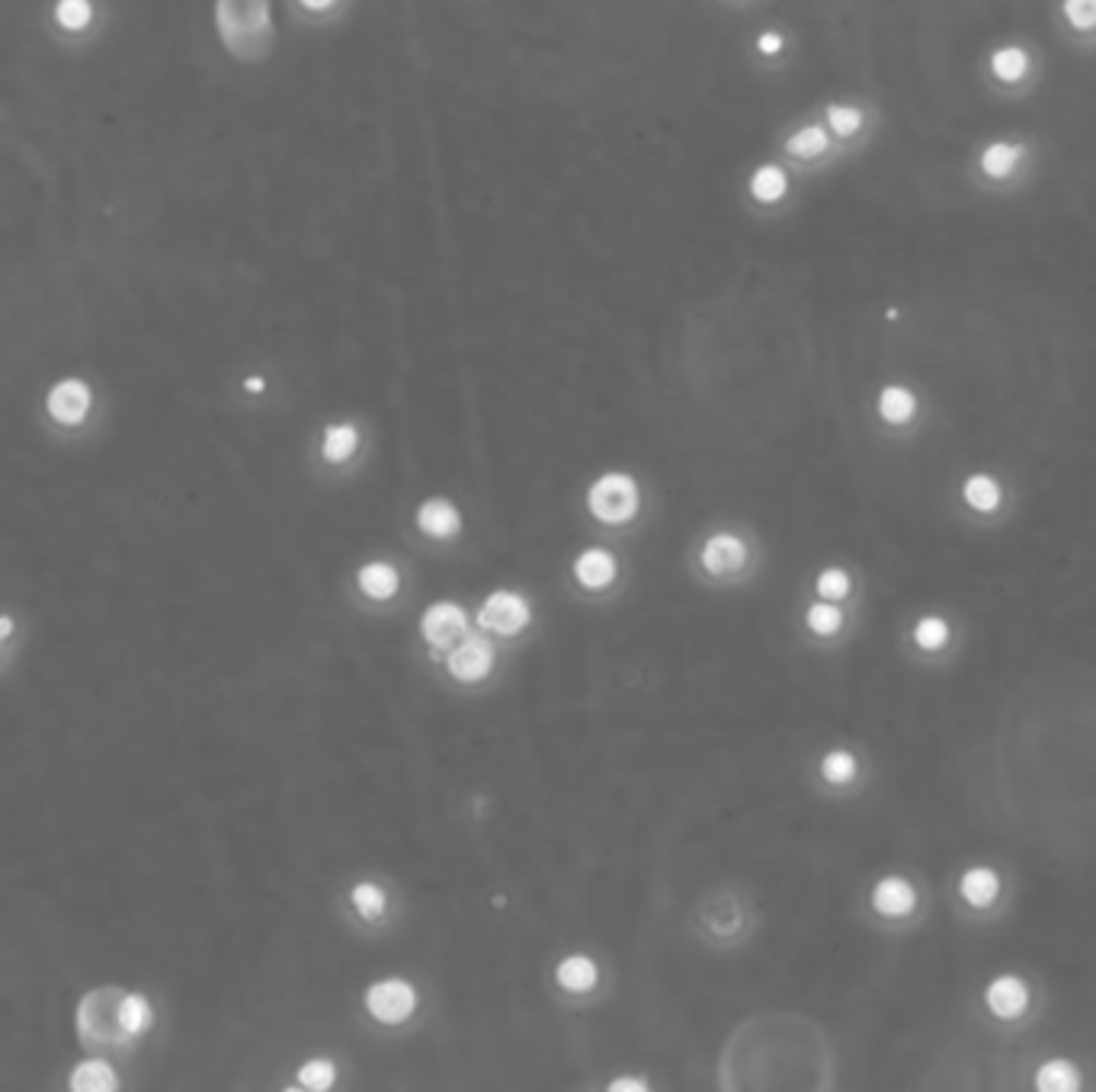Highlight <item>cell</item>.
<instances>
[{
	"mask_svg": "<svg viewBox=\"0 0 1096 1092\" xmlns=\"http://www.w3.org/2000/svg\"><path fill=\"white\" fill-rule=\"evenodd\" d=\"M10 631H13V618L0 616V641H7V638H10Z\"/></svg>",
	"mask_w": 1096,
	"mask_h": 1092,
	"instance_id": "obj_40",
	"label": "cell"
},
{
	"mask_svg": "<svg viewBox=\"0 0 1096 1092\" xmlns=\"http://www.w3.org/2000/svg\"><path fill=\"white\" fill-rule=\"evenodd\" d=\"M91 411V388L81 379H64L58 381L48 391V414L51 420L64 424V427H78Z\"/></svg>",
	"mask_w": 1096,
	"mask_h": 1092,
	"instance_id": "obj_10",
	"label": "cell"
},
{
	"mask_svg": "<svg viewBox=\"0 0 1096 1092\" xmlns=\"http://www.w3.org/2000/svg\"><path fill=\"white\" fill-rule=\"evenodd\" d=\"M491 666H494V651L484 638H462L449 651V673L462 682H475L481 676H487Z\"/></svg>",
	"mask_w": 1096,
	"mask_h": 1092,
	"instance_id": "obj_11",
	"label": "cell"
},
{
	"mask_svg": "<svg viewBox=\"0 0 1096 1092\" xmlns=\"http://www.w3.org/2000/svg\"><path fill=\"white\" fill-rule=\"evenodd\" d=\"M962 494H965V500L975 507V510H981V513H988V510H994L998 503H1001V484L994 480V477H988V475H971L968 480H965V487H962Z\"/></svg>",
	"mask_w": 1096,
	"mask_h": 1092,
	"instance_id": "obj_25",
	"label": "cell"
},
{
	"mask_svg": "<svg viewBox=\"0 0 1096 1092\" xmlns=\"http://www.w3.org/2000/svg\"><path fill=\"white\" fill-rule=\"evenodd\" d=\"M356 0H288V13L305 29H328L350 16Z\"/></svg>",
	"mask_w": 1096,
	"mask_h": 1092,
	"instance_id": "obj_12",
	"label": "cell"
},
{
	"mask_svg": "<svg viewBox=\"0 0 1096 1092\" xmlns=\"http://www.w3.org/2000/svg\"><path fill=\"white\" fill-rule=\"evenodd\" d=\"M366 1009L381 1025H401L417 1009V990L401 977H385L366 990Z\"/></svg>",
	"mask_w": 1096,
	"mask_h": 1092,
	"instance_id": "obj_6",
	"label": "cell"
},
{
	"mask_svg": "<svg viewBox=\"0 0 1096 1092\" xmlns=\"http://www.w3.org/2000/svg\"><path fill=\"white\" fill-rule=\"evenodd\" d=\"M1064 16L1074 29H1094L1096 0H1064Z\"/></svg>",
	"mask_w": 1096,
	"mask_h": 1092,
	"instance_id": "obj_36",
	"label": "cell"
},
{
	"mask_svg": "<svg viewBox=\"0 0 1096 1092\" xmlns=\"http://www.w3.org/2000/svg\"><path fill=\"white\" fill-rule=\"evenodd\" d=\"M244 391H247V394H263V391H267V379H263V376H247V379H244Z\"/></svg>",
	"mask_w": 1096,
	"mask_h": 1092,
	"instance_id": "obj_39",
	"label": "cell"
},
{
	"mask_svg": "<svg viewBox=\"0 0 1096 1092\" xmlns=\"http://www.w3.org/2000/svg\"><path fill=\"white\" fill-rule=\"evenodd\" d=\"M587 507L600 523H628L638 513V484L632 475L610 472L587 490Z\"/></svg>",
	"mask_w": 1096,
	"mask_h": 1092,
	"instance_id": "obj_5",
	"label": "cell"
},
{
	"mask_svg": "<svg viewBox=\"0 0 1096 1092\" xmlns=\"http://www.w3.org/2000/svg\"><path fill=\"white\" fill-rule=\"evenodd\" d=\"M817 593L824 596V600H844L847 593H850V573L844 568H824L821 573H817Z\"/></svg>",
	"mask_w": 1096,
	"mask_h": 1092,
	"instance_id": "obj_33",
	"label": "cell"
},
{
	"mask_svg": "<svg viewBox=\"0 0 1096 1092\" xmlns=\"http://www.w3.org/2000/svg\"><path fill=\"white\" fill-rule=\"evenodd\" d=\"M356 583H360V590H363L366 596H373V600H388V596L398 593L401 577H398V570L391 568L388 561H369V565L360 568Z\"/></svg>",
	"mask_w": 1096,
	"mask_h": 1092,
	"instance_id": "obj_20",
	"label": "cell"
},
{
	"mask_svg": "<svg viewBox=\"0 0 1096 1092\" xmlns=\"http://www.w3.org/2000/svg\"><path fill=\"white\" fill-rule=\"evenodd\" d=\"M417 525L429 538H456L459 529H462V517H459L452 500L429 497L427 503H421V510H417Z\"/></svg>",
	"mask_w": 1096,
	"mask_h": 1092,
	"instance_id": "obj_13",
	"label": "cell"
},
{
	"mask_svg": "<svg viewBox=\"0 0 1096 1092\" xmlns=\"http://www.w3.org/2000/svg\"><path fill=\"white\" fill-rule=\"evenodd\" d=\"M998 888H1001V881L991 868H971V871L962 875V898L975 903V906H988L998 898Z\"/></svg>",
	"mask_w": 1096,
	"mask_h": 1092,
	"instance_id": "obj_23",
	"label": "cell"
},
{
	"mask_svg": "<svg viewBox=\"0 0 1096 1092\" xmlns=\"http://www.w3.org/2000/svg\"><path fill=\"white\" fill-rule=\"evenodd\" d=\"M744 561H747V545L731 532H718L703 548V565L712 573H731L744 568Z\"/></svg>",
	"mask_w": 1096,
	"mask_h": 1092,
	"instance_id": "obj_15",
	"label": "cell"
},
{
	"mask_svg": "<svg viewBox=\"0 0 1096 1092\" xmlns=\"http://www.w3.org/2000/svg\"><path fill=\"white\" fill-rule=\"evenodd\" d=\"M840 621H844V616H840L837 606H830V600L814 603L809 609V628L814 634H834L840 628Z\"/></svg>",
	"mask_w": 1096,
	"mask_h": 1092,
	"instance_id": "obj_35",
	"label": "cell"
},
{
	"mask_svg": "<svg viewBox=\"0 0 1096 1092\" xmlns=\"http://www.w3.org/2000/svg\"><path fill=\"white\" fill-rule=\"evenodd\" d=\"M597 977H600V971H597L593 958H587V954H568V958H562V964H558V971H555V981H558L565 990H571V994H587V990L597 984Z\"/></svg>",
	"mask_w": 1096,
	"mask_h": 1092,
	"instance_id": "obj_19",
	"label": "cell"
},
{
	"mask_svg": "<svg viewBox=\"0 0 1096 1092\" xmlns=\"http://www.w3.org/2000/svg\"><path fill=\"white\" fill-rule=\"evenodd\" d=\"M741 205L757 222L789 215L796 205V170L782 164L776 154L757 157L741 177Z\"/></svg>",
	"mask_w": 1096,
	"mask_h": 1092,
	"instance_id": "obj_2",
	"label": "cell"
},
{
	"mask_svg": "<svg viewBox=\"0 0 1096 1092\" xmlns=\"http://www.w3.org/2000/svg\"><path fill=\"white\" fill-rule=\"evenodd\" d=\"M821 772H824L827 782L844 785V782H850V779L857 775V760H853V753H847V750H830V753L821 760Z\"/></svg>",
	"mask_w": 1096,
	"mask_h": 1092,
	"instance_id": "obj_31",
	"label": "cell"
},
{
	"mask_svg": "<svg viewBox=\"0 0 1096 1092\" xmlns=\"http://www.w3.org/2000/svg\"><path fill=\"white\" fill-rule=\"evenodd\" d=\"M532 618V609H529V600L523 593L517 590H494L484 603H481V613H478V625L484 631H494V634H517L523 631Z\"/></svg>",
	"mask_w": 1096,
	"mask_h": 1092,
	"instance_id": "obj_7",
	"label": "cell"
},
{
	"mask_svg": "<svg viewBox=\"0 0 1096 1092\" xmlns=\"http://www.w3.org/2000/svg\"><path fill=\"white\" fill-rule=\"evenodd\" d=\"M1016 157H1020V147H1013V144L1006 142L988 144L985 154H981V170H985L988 177L1001 180V177H1006V174L1016 167Z\"/></svg>",
	"mask_w": 1096,
	"mask_h": 1092,
	"instance_id": "obj_27",
	"label": "cell"
},
{
	"mask_svg": "<svg viewBox=\"0 0 1096 1092\" xmlns=\"http://www.w3.org/2000/svg\"><path fill=\"white\" fill-rule=\"evenodd\" d=\"M914 888L910 881L898 878V875H888L875 885L872 891V906L882 913V916H907L914 910Z\"/></svg>",
	"mask_w": 1096,
	"mask_h": 1092,
	"instance_id": "obj_18",
	"label": "cell"
},
{
	"mask_svg": "<svg viewBox=\"0 0 1096 1092\" xmlns=\"http://www.w3.org/2000/svg\"><path fill=\"white\" fill-rule=\"evenodd\" d=\"M421 631L427 638V644L433 648H449L456 641L465 638L469 631V616L459 603L452 600H443V603H433L424 618H421Z\"/></svg>",
	"mask_w": 1096,
	"mask_h": 1092,
	"instance_id": "obj_9",
	"label": "cell"
},
{
	"mask_svg": "<svg viewBox=\"0 0 1096 1092\" xmlns=\"http://www.w3.org/2000/svg\"><path fill=\"white\" fill-rule=\"evenodd\" d=\"M119 1022L126 1035H142L144 1029L151 1025V1006L142 994H129L119 1002Z\"/></svg>",
	"mask_w": 1096,
	"mask_h": 1092,
	"instance_id": "obj_26",
	"label": "cell"
},
{
	"mask_svg": "<svg viewBox=\"0 0 1096 1092\" xmlns=\"http://www.w3.org/2000/svg\"><path fill=\"white\" fill-rule=\"evenodd\" d=\"M610 1090L613 1092H622V1090L645 1092L648 1090V1083H645V1080H628V1077H622V1080H613V1083H610Z\"/></svg>",
	"mask_w": 1096,
	"mask_h": 1092,
	"instance_id": "obj_38",
	"label": "cell"
},
{
	"mask_svg": "<svg viewBox=\"0 0 1096 1092\" xmlns=\"http://www.w3.org/2000/svg\"><path fill=\"white\" fill-rule=\"evenodd\" d=\"M574 577L584 590H606L616 580V558L606 548H587L574 561Z\"/></svg>",
	"mask_w": 1096,
	"mask_h": 1092,
	"instance_id": "obj_14",
	"label": "cell"
},
{
	"mask_svg": "<svg viewBox=\"0 0 1096 1092\" xmlns=\"http://www.w3.org/2000/svg\"><path fill=\"white\" fill-rule=\"evenodd\" d=\"M1036 1087L1042 1092H1071L1081 1087V1077H1077L1074 1064H1068V1060H1049V1064H1042V1070L1036 1073Z\"/></svg>",
	"mask_w": 1096,
	"mask_h": 1092,
	"instance_id": "obj_24",
	"label": "cell"
},
{
	"mask_svg": "<svg viewBox=\"0 0 1096 1092\" xmlns=\"http://www.w3.org/2000/svg\"><path fill=\"white\" fill-rule=\"evenodd\" d=\"M350 901L356 906V913L366 916V919H379L381 913H385V891H381L379 885H373V881L356 885Z\"/></svg>",
	"mask_w": 1096,
	"mask_h": 1092,
	"instance_id": "obj_30",
	"label": "cell"
},
{
	"mask_svg": "<svg viewBox=\"0 0 1096 1092\" xmlns=\"http://www.w3.org/2000/svg\"><path fill=\"white\" fill-rule=\"evenodd\" d=\"M985 999H988V1009H991L994 1016H1001V1019H1013V1016H1020V1012L1026 1009V1002H1029V990H1026V984H1023L1020 977H1013V974H1003V977H998V981H991V987H988Z\"/></svg>",
	"mask_w": 1096,
	"mask_h": 1092,
	"instance_id": "obj_17",
	"label": "cell"
},
{
	"mask_svg": "<svg viewBox=\"0 0 1096 1092\" xmlns=\"http://www.w3.org/2000/svg\"><path fill=\"white\" fill-rule=\"evenodd\" d=\"M68 1087L78 1092H113L119 1087V1080H116V1073L106 1060H87L71 1073Z\"/></svg>",
	"mask_w": 1096,
	"mask_h": 1092,
	"instance_id": "obj_21",
	"label": "cell"
},
{
	"mask_svg": "<svg viewBox=\"0 0 1096 1092\" xmlns=\"http://www.w3.org/2000/svg\"><path fill=\"white\" fill-rule=\"evenodd\" d=\"M914 638H917V644H920L923 651H936V648L946 644V638H950V625H946L940 616L920 618L917 628H914Z\"/></svg>",
	"mask_w": 1096,
	"mask_h": 1092,
	"instance_id": "obj_32",
	"label": "cell"
},
{
	"mask_svg": "<svg viewBox=\"0 0 1096 1092\" xmlns=\"http://www.w3.org/2000/svg\"><path fill=\"white\" fill-rule=\"evenodd\" d=\"M799 55V36L786 23H761L744 39V58L757 74H782Z\"/></svg>",
	"mask_w": 1096,
	"mask_h": 1092,
	"instance_id": "obj_4",
	"label": "cell"
},
{
	"mask_svg": "<svg viewBox=\"0 0 1096 1092\" xmlns=\"http://www.w3.org/2000/svg\"><path fill=\"white\" fill-rule=\"evenodd\" d=\"M837 151H844V147L834 142V135L817 119V112H809V116H799V119L786 122L776 132V139H773V154L782 164H789L796 174H817V170H824L834 161Z\"/></svg>",
	"mask_w": 1096,
	"mask_h": 1092,
	"instance_id": "obj_3",
	"label": "cell"
},
{
	"mask_svg": "<svg viewBox=\"0 0 1096 1092\" xmlns=\"http://www.w3.org/2000/svg\"><path fill=\"white\" fill-rule=\"evenodd\" d=\"M94 20V3L91 0H55V23L64 29H84Z\"/></svg>",
	"mask_w": 1096,
	"mask_h": 1092,
	"instance_id": "obj_29",
	"label": "cell"
},
{
	"mask_svg": "<svg viewBox=\"0 0 1096 1092\" xmlns=\"http://www.w3.org/2000/svg\"><path fill=\"white\" fill-rule=\"evenodd\" d=\"M709 3L728 13H754V10H763L769 0H709Z\"/></svg>",
	"mask_w": 1096,
	"mask_h": 1092,
	"instance_id": "obj_37",
	"label": "cell"
},
{
	"mask_svg": "<svg viewBox=\"0 0 1096 1092\" xmlns=\"http://www.w3.org/2000/svg\"><path fill=\"white\" fill-rule=\"evenodd\" d=\"M360 439H363V432H360V427H356L353 420H334V424H328V427L321 429V459H325L328 465H343V462H350V459L356 455V449H360Z\"/></svg>",
	"mask_w": 1096,
	"mask_h": 1092,
	"instance_id": "obj_16",
	"label": "cell"
},
{
	"mask_svg": "<svg viewBox=\"0 0 1096 1092\" xmlns=\"http://www.w3.org/2000/svg\"><path fill=\"white\" fill-rule=\"evenodd\" d=\"M917 411V397L907 391L905 384H888L879 394V414L885 424H907Z\"/></svg>",
	"mask_w": 1096,
	"mask_h": 1092,
	"instance_id": "obj_22",
	"label": "cell"
},
{
	"mask_svg": "<svg viewBox=\"0 0 1096 1092\" xmlns=\"http://www.w3.org/2000/svg\"><path fill=\"white\" fill-rule=\"evenodd\" d=\"M1026 68H1029V58H1026L1023 48H1001L994 55V71L1003 81H1020L1026 74Z\"/></svg>",
	"mask_w": 1096,
	"mask_h": 1092,
	"instance_id": "obj_34",
	"label": "cell"
},
{
	"mask_svg": "<svg viewBox=\"0 0 1096 1092\" xmlns=\"http://www.w3.org/2000/svg\"><path fill=\"white\" fill-rule=\"evenodd\" d=\"M814 112L840 147H850L869 126V109L862 103H850V99H827Z\"/></svg>",
	"mask_w": 1096,
	"mask_h": 1092,
	"instance_id": "obj_8",
	"label": "cell"
},
{
	"mask_svg": "<svg viewBox=\"0 0 1096 1092\" xmlns=\"http://www.w3.org/2000/svg\"><path fill=\"white\" fill-rule=\"evenodd\" d=\"M215 33L238 64H263L276 51L273 0H215Z\"/></svg>",
	"mask_w": 1096,
	"mask_h": 1092,
	"instance_id": "obj_1",
	"label": "cell"
},
{
	"mask_svg": "<svg viewBox=\"0 0 1096 1092\" xmlns=\"http://www.w3.org/2000/svg\"><path fill=\"white\" fill-rule=\"evenodd\" d=\"M334 1077H337V1070H334V1064L328 1060V1057H311V1060H305L302 1067H298V1083L305 1087V1090H331L334 1087Z\"/></svg>",
	"mask_w": 1096,
	"mask_h": 1092,
	"instance_id": "obj_28",
	"label": "cell"
}]
</instances>
